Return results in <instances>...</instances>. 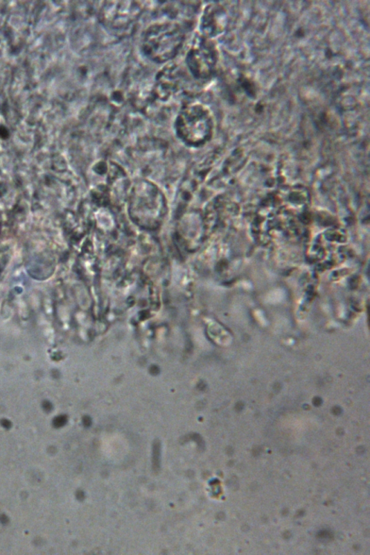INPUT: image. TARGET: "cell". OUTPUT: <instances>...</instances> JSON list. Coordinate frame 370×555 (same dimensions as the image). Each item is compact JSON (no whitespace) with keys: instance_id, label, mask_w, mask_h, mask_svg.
<instances>
[{"instance_id":"cell-1","label":"cell","mask_w":370,"mask_h":555,"mask_svg":"<svg viewBox=\"0 0 370 555\" xmlns=\"http://www.w3.org/2000/svg\"><path fill=\"white\" fill-rule=\"evenodd\" d=\"M160 445L159 443L155 446L154 448V461H155V467L158 468L160 464Z\"/></svg>"}]
</instances>
